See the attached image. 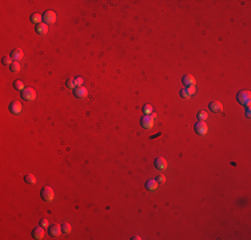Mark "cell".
<instances>
[{"label":"cell","mask_w":251,"mask_h":240,"mask_svg":"<svg viewBox=\"0 0 251 240\" xmlns=\"http://www.w3.org/2000/svg\"><path fill=\"white\" fill-rule=\"evenodd\" d=\"M36 97V92L34 88H24V91H21V99L26 101H32Z\"/></svg>","instance_id":"7a4b0ae2"},{"label":"cell","mask_w":251,"mask_h":240,"mask_svg":"<svg viewBox=\"0 0 251 240\" xmlns=\"http://www.w3.org/2000/svg\"><path fill=\"white\" fill-rule=\"evenodd\" d=\"M246 115H247V117L250 116V108H247V111H246Z\"/></svg>","instance_id":"4dcf8cb0"},{"label":"cell","mask_w":251,"mask_h":240,"mask_svg":"<svg viewBox=\"0 0 251 240\" xmlns=\"http://www.w3.org/2000/svg\"><path fill=\"white\" fill-rule=\"evenodd\" d=\"M187 91H188L190 95H194L196 92V88H195V85H191V87H187Z\"/></svg>","instance_id":"f1b7e54d"},{"label":"cell","mask_w":251,"mask_h":240,"mask_svg":"<svg viewBox=\"0 0 251 240\" xmlns=\"http://www.w3.org/2000/svg\"><path fill=\"white\" fill-rule=\"evenodd\" d=\"M35 31H36V33H39V35H45L48 32V25L45 23L36 24V27H35Z\"/></svg>","instance_id":"4fadbf2b"},{"label":"cell","mask_w":251,"mask_h":240,"mask_svg":"<svg viewBox=\"0 0 251 240\" xmlns=\"http://www.w3.org/2000/svg\"><path fill=\"white\" fill-rule=\"evenodd\" d=\"M11 57H12L15 61L21 60V59L24 57V52H23V49H21V48H15V49H13L12 52H11Z\"/></svg>","instance_id":"7c38bea8"},{"label":"cell","mask_w":251,"mask_h":240,"mask_svg":"<svg viewBox=\"0 0 251 240\" xmlns=\"http://www.w3.org/2000/svg\"><path fill=\"white\" fill-rule=\"evenodd\" d=\"M32 237L36 240H42L43 237H44V228H43L42 225L36 227V228L32 231Z\"/></svg>","instance_id":"30bf717a"},{"label":"cell","mask_w":251,"mask_h":240,"mask_svg":"<svg viewBox=\"0 0 251 240\" xmlns=\"http://www.w3.org/2000/svg\"><path fill=\"white\" fill-rule=\"evenodd\" d=\"M43 20V16H40V13H34V15L31 16V21L35 24H40Z\"/></svg>","instance_id":"ac0fdd59"},{"label":"cell","mask_w":251,"mask_h":240,"mask_svg":"<svg viewBox=\"0 0 251 240\" xmlns=\"http://www.w3.org/2000/svg\"><path fill=\"white\" fill-rule=\"evenodd\" d=\"M24 181H26L27 184H35L36 183V177H35L32 173H27V175L24 176Z\"/></svg>","instance_id":"e0dca14e"},{"label":"cell","mask_w":251,"mask_h":240,"mask_svg":"<svg viewBox=\"0 0 251 240\" xmlns=\"http://www.w3.org/2000/svg\"><path fill=\"white\" fill-rule=\"evenodd\" d=\"M158 184H159V183H158L156 180H148L146 183V188L150 189V191H155V189L158 188Z\"/></svg>","instance_id":"2e32d148"},{"label":"cell","mask_w":251,"mask_h":240,"mask_svg":"<svg viewBox=\"0 0 251 240\" xmlns=\"http://www.w3.org/2000/svg\"><path fill=\"white\" fill-rule=\"evenodd\" d=\"M74 80H75V84H76V87H79V85H83V77L76 76Z\"/></svg>","instance_id":"4316f807"},{"label":"cell","mask_w":251,"mask_h":240,"mask_svg":"<svg viewBox=\"0 0 251 240\" xmlns=\"http://www.w3.org/2000/svg\"><path fill=\"white\" fill-rule=\"evenodd\" d=\"M66 85H67V88H69V89H75V88H76V84H75V80L74 79H68V80H67Z\"/></svg>","instance_id":"cb8c5ba5"},{"label":"cell","mask_w":251,"mask_h":240,"mask_svg":"<svg viewBox=\"0 0 251 240\" xmlns=\"http://www.w3.org/2000/svg\"><path fill=\"white\" fill-rule=\"evenodd\" d=\"M207 115H208V113H207L206 111H199V112H198V119H199V120H203V121H204V120L207 119Z\"/></svg>","instance_id":"484cf974"},{"label":"cell","mask_w":251,"mask_h":240,"mask_svg":"<svg viewBox=\"0 0 251 240\" xmlns=\"http://www.w3.org/2000/svg\"><path fill=\"white\" fill-rule=\"evenodd\" d=\"M156 181H158L159 184H163V183L166 181V177L162 175V173H159V175H158V177H156Z\"/></svg>","instance_id":"83f0119b"},{"label":"cell","mask_w":251,"mask_h":240,"mask_svg":"<svg viewBox=\"0 0 251 240\" xmlns=\"http://www.w3.org/2000/svg\"><path fill=\"white\" fill-rule=\"evenodd\" d=\"M179 93H180V96H182L183 99H190V97H191V95L188 93L187 88H183V89H180V92H179Z\"/></svg>","instance_id":"d4e9b609"},{"label":"cell","mask_w":251,"mask_h":240,"mask_svg":"<svg viewBox=\"0 0 251 240\" xmlns=\"http://www.w3.org/2000/svg\"><path fill=\"white\" fill-rule=\"evenodd\" d=\"M40 195H42V199L44 200V201L50 203L53 200V197H55V192H53V189L51 188L50 185H45L42 188V192H40Z\"/></svg>","instance_id":"6da1fadb"},{"label":"cell","mask_w":251,"mask_h":240,"mask_svg":"<svg viewBox=\"0 0 251 240\" xmlns=\"http://www.w3.org/2000/svg\"><path fill=\"white\" fill-rule=\"evenodd\" d=\"M238 103L242 105H248L250 104V92L248 91H240L236 96Z\"/></svg>","instance_id":"3957f363"},{"label":"cell","mask_w":251,"mask_h":240,"mask_svg":"<svg viewBox=\"0 0 251 240\" xmlns=\"http://www.w3.org/2000/svg\"><path fill=\"white\" fill-rule=\"evenodd\" d=\"M74 95L76 96L77 99H84V97H87L88 91H87V88H84L83 85H79V87H76L74 89Z\"/></svg>","instance_id":"52a82bcc"},{"label":"cell","mask_w":251,"mask_h":240,"mask_svg":"<svg viewBox=\"0 0 251 240\" xmlns=\"http://www.w3.org/2000/svg\"><path fill=\"white\" fill-rule=\"evenodd\" d=\"M143 112H144V115H151L152 112H154V107H152L151 104H144V105H143Z\"/></svg>","instance_id":"ffe728a7"},{"label":"cell","mask_w":251,"mask_h":240,"mask_svg":"<svg viewBox=\"0 0 251 240\" xmlns=\"http://www.w3.org/2000/svg\"><path fill=\"white\" fill-rule=\"evenodd\" d=\"M13 88L16 91H24V83L21 80H15L13 81Z\"/></svg>","instance_id":"d6986e66"},{"label":"cell","mask_w":251,"mask_h":240,"mask_svg":"<svg viewBox=\"0 0 251 240\" xmlns=\"http://www.w3.org/2000/svg\"><path fill=\"white\" fill-rule=\"evenodd\" d=\"M140 124L143 128L150 129V128H152V125H154V119L151 117V115H144L140 119Z\"/></svg>","instance_id":"8992f818"},{"label":"cell","mask_w":251,"mask_h":240,"mask_svg":"<svg viewBox=\"0 0 251 240\" xmlns=\"http://www.w3.org/2000/svg\"><path fill=\"white\" fill-rule=\"evenodd\" d=\"M1 63L4 64V65H8V67H9L11 64L13 63V61H12V57H11V55H9V56H4V57L1 59Z\"/></svg>","instance_id":"7402d4cb"},{"label":"cell","mask_w":251,"mask_h":240,"mask_svg":"<svg viewBox=\"0 0 251 240\" xmlns=\"http://www.w3.org/2000/svg\"><path fill=\"white\" fill-rule=\"evenodd\" d=\"M155 167H156L158 169H166V168H167V160L163 159V157L155 159Z\"/></svg>","instance_id":"5bb4252c"},{"label":"cell","mask_w":251,"mask_h":240,"mask_svg":"<svg viewBox=\"0 0 251 240\" xmlns=\"http://www.w3.org/2000/svg\"><path fill=\"white\" fill-rule=\"evenodd\" d=\"M194 129L198 135H206V133H207V124H206L203 120H199V121L195 123Z\"/></svg>","instance_id":"5b68a950"},{"label":"cell","mask_w":251,"mask_h":240,"mask_svg":"<svg viewBox=\"0 0 251 240\" xmlns=\"http://www.w3.org/2000/svg\"><path fill=\"white\" fill-rule=\"evenodd\" d=\"M182 83H183V85H186V87H191V85H195V79L191 75H186V76H183V79H182Z\"/></svg>","instance_id":"9a60e30c"},{"label":"cell","mask_w":251,"mask_h":240,"mask_svg":"<svg viewBox=\"0 0 251 240\" xmlns=\"http://www.w3.org/2000/svg\"><path fill=\"white\" fill-rule=\"evenodd\" d=\"M40 225H42L43 228H45V227H50V225H48V220H47V219H42V220H40Z\"/></svg>","instance_id":"f546056e"},{"label":"cell","mask_w":251,"mask_h":240,"mask_svg":"<svg viewBox=\"0 0 251 240\" xmlns=\"http://www.w3.org/2000/svg\"><path fill=\"white\" fill-rule=\"evenodd\" d=\"M48 232H50L51 236L58 237L59 235L61 233V225H59V224H52V225L48 227Z\"/></svg>","instance_id":"9c48e42d"},{"label":"cell","mask_w":251,"mask_h":240,"mask_svg":"<svg viewBox=\"0 0 251 240\" xmlns=\"http://www.w3.org/2000/svg\"><path fill=\"white\" fill-rule=\"evenodd\" d=\"M42 16H43V23H45L47 25H48V24H53L56 21V13L53 12V11H51V9L45 11Z\"/></svg>","instance_id":"277c9868"},{"label":"cell","mask_w":251,"mask_h":240,"mask_svg":"<svg viewBox=\"0 0 251 240\" xmlns=\"http://www.w3.org/2000/svg\"><path fill=\"white\" fill-rule=\"evenodd\" d=\"M71 225H69L68 223H64V224H61V232L63 233H69L71 232Z\"/></svg>","instance_id":"603a6c76"},{"label":"cell","mask_w":251,"mask_h":240,"mask_svg":"<svg viewBox=\"0 0 251 240\" xmlns=\"http://www.w3.org/2000/svg\"><path fill=\"white\" fill-rule=\"evenodd\" d=\"M8 109H9V112L18 115V113H20V112H21V104L19 103L18 100H13V101H11V103H9Z\"/></svg>","instance_id":"ba28073f"},{"label":"cell","mask_w":251,"mask_h":240,"mask_svg":"<svg viewBox=\"0 0 251 240\" xmlns=\"http://www.w3.org/2000/svg\"><path fill=\"white\" fill-rule=\"evenodd\" d=\"M208 108L211 109V112H215V113H218V112H220L222 109H223V105H222L219 101L216 100H212L208 103Z\"/></svg>","instance_id":"8fae6325"},{"label":"cell","mask_w":251,"mask_h":240,"mask_svg":"<svg viewBox=\"0 0 251 240\" xmlns=\"http://www.w3.org/2000/svg\"><path fill=\"white\" fill-rule=\"evenodd\" d=\"M9 69H11L12 72H18V71H20V64H19V61H13V63L9 65Z\"/></svg>","instance_id":"44dd1931"}]
</instances>
